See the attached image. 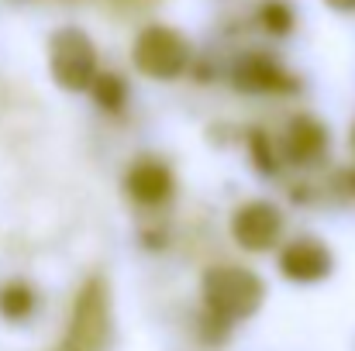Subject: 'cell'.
<instances>
[{"label":"cell","mask_w":355,"mask_h":351,"mask_svg":"<svg viewBox=\"0 0 355 351\" xmlns=\"http://www.w3.org/2000/svg\"><path fill=\"white\" fill-rule=\"evenodd\" d=\"M204 293V314L214 317L218 324L232 327L238 321H248L262 300H266V282L241 265H214L204 272L200 282Z\"/></svg>","instance_id":"1"},{"label":"cell","mask_w":355,"mask_h":351,"mask_svg":"<svg viewBox=\"0 0 355 351\" xmlns=\"http://www.w3.org/2000/svg\"><path fill=\"white\" fill-rule=\"evenodd\" d=\"M111 334H114L111 289L101 276H94L76 293V303H73L66 334L59 341V351H107Z\"/></svg>","instance_id":"2"},{"label":"cell","mask_w":355,"mask_h":351,"mask_svg":"<svg viewBox=\"0 0 355 351\" xmlns=\"http://www.w3.org/2000/svg\"><path fill=\"white\" fill-rule=\"evenodd\" d=\"M135 69L152 80H180L190 69V42L169 24H148L138 31L131 48Z\"/></svg>","instance_id":"3"},{"label":"cell","mask_w":355,"mask_h":351,"mask_svg":"<svg viewBox=\"0 0 355 351\" xmlns=\"http://www.w3.org/2000/svg\"><path fill=\"white\" fill-rule=\"evenodd\" d=\"M49 73L62 90H90L97 69V48L87 31L80 28H59L49 38Z\"/></svg>","instance_id":"4"},{"label":"cell","mask_w":355,"mask_h":351,"mask_svg":"<svg viewBox=\"0 0 355 351\" xmlns=\"http://www.w3.org/2000/svg\"><path fill=\"white\" fill-rule=\"evenodd\" d=\"M232 83L245 93H293L300 90V80L283 69V62L262 48L241 52L232 66Z\"/></svg>","instance_id":"5"},{"label":"cell","mask_w":355,"mask_h":351,"mask_svg":"<svg viewBox=\"0 0 355 351\" xmlns=\"http://www.w3.org/2000/svg\"><path fill=\"white\" fill-rule=\"evenodd\" d=\"M283 210L269 200H248L232 214V237L245 251H269L279 244Z\"/></svg>","instance_id":"6"},{"label":"cell","mask_w":355,"mask_h":351,"mask_svg":"<svg viewBox=\"0 0 355 351\" xmlns=\"http://www.w3.org/2000/svg\"><path fill=\"white\" fill-rule=\"evenodd\" d=\"M328 127L314 114H297L290 117L286 131H283V159L297 169H314L328 159Z\"/></svg>","instance_id":"7"},{"label":"cell","mask_w":355,"mask_h":351,"mask_svg":"<svg viewBox=\"0 0 355 351\" xmlns=\"http://www.w3.org/2000/svg\"><path fill=\"white\" fill-rule=\"evenodd\" d=\"M335 269V258H331V248L318 237H293L283 244L279 251V272L290 279V282H321L328 279Z\"/></svg>","instance_id":"8"},{"label":"cell","mask_w":355,"mask_h":351,"mask_svg":"<svg viewBox=\"0 0 355 351\" xmlns=\"http://www.w3.org/2000/svg\"><path fill=\"white\" fill-rule=\"evenodd\" d=\"M124 190L141 207H162L173 197L176 183H173V172H169L166 162H159V159H138L124 172Z\"/></svg>","instance_id":"9"},{"label":"cell","mask_w":355,"mask_h":351,"mask_svg":"<svg viewBox=\"0 0 355 351\" xmlns=\"http://www.w3.org/2000/svg\"><path fill=\"white\" fill-rule=\"evenodd\" d=\"M38 310V293L24 279H10L0 286V317L10 324H24Z\"/></svg>","instance_id":"10"},{"label":"cell","mask_w":355,"mask_h":351,"mask_svg":"<svg viewBox=\"0 0 355 351\" xmlns=\"http://www.w3.org/2000/svg\"><path fill=\"white\" fill-rule=\"evenodd\" d=\"M255 21H259V28H262L266 35L283 38V35H290V31H293L297 14H293L290 0H262V3H259V10H255Z\"/></svg>","instance_id":"11"},{"label":"cell","mask_w":355,"mask_h":351,"mask_svg":"<svg viewBox=\"0 0 355 351\" xmlns=\"http://www.w3.org/2000/svg\"><path fill=\"white\" fill-rule=\"evenodd\" d=\"M90 93H94L97 107L107 111V114H118L128 104V83L121 80L118 73H97L94 83H90Z\"/></svg>","instance_id":"12"},{"label":"cell","mask_w":355,"mask_h":351,"mask_svg":"<svg viewBox=\"0 0 355 351\" xmlns=\"http://www.w3.org/2000/svg\"><path fill=\"white\" fill-rule=\"evenodd\" d=\"M248 159L255 162V169L259 172H266V176H272L276 169H279V155H276V145L269 141V134L266 131H248Z\"/></svg>","instance_id":"13"},{"label":"cell","mask_w":355,"mask_h":351,"mask_svg":"<svg viewBox=\"0 0 355 351\" xmlns=\"http://www.w3.org/2000/svg\"><path fill=\"white\" fill-rule=\"evenodd\" d=\"M331 190L342 197V200H355V169H338L335 172V183H331Z\"/></svg>","instance_id":"14"},{"label":"cell","mask_w":355,"mask_h":351,"mask_svg":"<svg viewBox=\"0 0 355 351\" xmlns=\"http://www.w3.org/2000/svg\"><path fill=\"white\" fill-rule=\"evenodd\" d=\"M324 3L335 10H355V0H324Z\"/></svg>","instance_id":"15"},{"label":"cell","mask_w":355,"mask_h":351,"mask_svg":"<svg viewBox=\"0 0 355 351\" xmlns=\"http://www.w3.org/2000/svg\"><path fill=\"white\" fill-rule=\"evenodd\" d=\"M349 145H352V152H355V124H352V134H349Z\"/></svg>","instance_id":"16"}]
</instances>
